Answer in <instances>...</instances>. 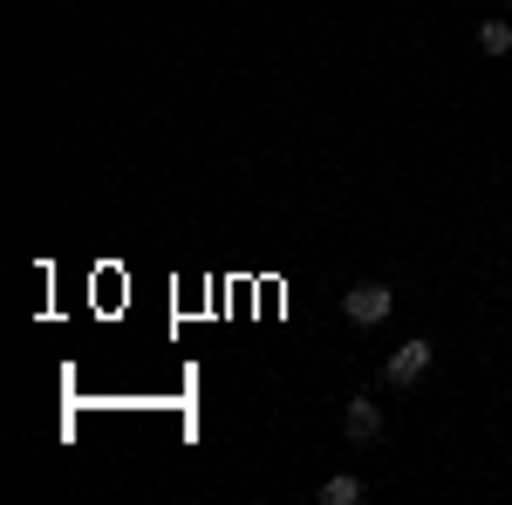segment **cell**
<instances>
[{
	"instance_id": "cell-3",
	"label": "cell",
	"mask_w": 512,
	"mask_h": 505,
	"mask_svg": "<svg viewBox=\"0 0 512 505\" xmlns=\"http://www.w3.org/2000/svg\"><path fill=\"white\" fill-rule=\"evenodd\" d=\"M342 437H349V444H376V437H383V410H376L369 396H349V410H342Z\"/></svg>"
},
{
	"instance_id": "cell-2",
	"label": "cell",
	"mask_w": 512,
	"mask_h": 505,
	"mask_svg": "<svg viewBox=\"0 0 512 505\" xmlns=\"http://www.w3.org/2000/svg\"><path fill=\"white\" fill-rule=\"evenodd\" d=\"M390 308H396V294L383 287V280H355L349 294H342V314H349L355 328H376V321H390Z\"/></svg>"
},
{
	"instance_id": "cell-5",
	"label": "cell",
	"mask_w": 512,
	"mask_h": 505,
	"mask_svg": "<svg viewBox=\"0 0 512 505\" xmlns=\"http://www.w3.org/2000/svg\"><path fill=\"white\" fill-rule=\"evenodd\" d=\"M321 505H362V478H349V471L328 478V485H321Z\"/></svg>"
},
{
	"instance_id": "cell-4",
	"label": "cell",
	"mask_w": 512,
	"mask_h": 505,
	"mask_svg": "<svg viewBox=\"0 0 512 505\" xmlns=\"http://www.w3.org/2000/svg\"><path fill=\"white\" fill-rule=\"evenodd\" d=\"M478 55H512V21H478Z\"/></svg>"
},
{
	"instance_id": "cell-1",
	"label": "cell",
	"mask_w": 512,
	"mask_h": 505,
	"mask_svg": "<svg viewBox=\"0 0 512 505\" xmlns=\"http://www.w3.org/2000/svg\"><path fill=\"white\" fill-rule=\"evenodd\" d=\"M431 362H437V349L417 335V342H396V355L383 362V383L390 389H417L424 376H431Z\"/></svg>"
}]
</instances>
